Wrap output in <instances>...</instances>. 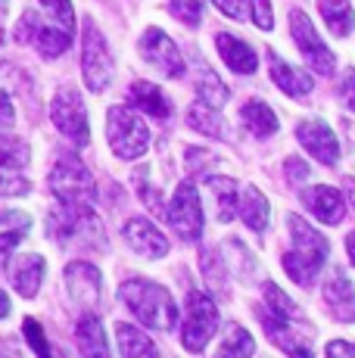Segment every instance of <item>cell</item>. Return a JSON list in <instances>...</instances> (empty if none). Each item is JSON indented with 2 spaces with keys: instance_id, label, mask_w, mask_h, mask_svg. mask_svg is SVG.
Here are the masks:
<instances>
[{
  "instance_id": "4fadbf2b",
  "label": "cell",
  "mask_w": 355,
  "mask_h": 358,
  "mask_svg": "<svg viewBox=\"0 0 355 358\" xmlns=\"http://www.w3.org/2000/svg\"><path fill=\"white\" fill-rule=\"evenodd\" d=\"M324 302L331 308V315L343 324L355 321V284L349 280V274L343 268H333L324 280Z\"/></svg>"
},
{
  "instance_id": "ba28073f",
  "label": "cell",
  "mask_w": 355,
  "mask_h": 358,
  "mask_svg": "<svg viewBox=\"0 0 355 358\" xmlns=\"http://www.w3.org/2000/svg\"><path fill=\"white\" fill-rule=\"evenodd\" d=\"M50 122L69 137L72 143L85 147L91 141V125H87V109L81 103V94L75 87H59L57 97L50 103Z\"/></svg>"
},
{
  "instance_id": "8fae6325",
  "label": "cell",
  "mask_w": 355,
  "mask_h": 358,
  "mask_svg": "<svg viewBox=\"0 0 355 358\" xmlns=\"http://www.w3.org/2000/svg\"><path fill=\"white\" fill-rule=\"evenodd\" d=\"M296 141L303 143V150L309 156H315L321 165H337L340 162V143L337 134L327 122L321 119H305L296 125Z\"/></svg>"
},
{
  "instance_id": "5bb4252c",
  "label": "cell",
  "mask_w": 355,
  "mask_h": 358,
  "mask_svg": "<svg viewBox=\"0 0 355 358\" xmlns=\"http://www.w3.org/2000/svg\"><path fill=\"white\" fill-rule=\"evenodd\" d=\"M125 240H128V246L143 259L168 256V237L156 228L153 222H147V218H131V222L125 224Z\"/></svg>"
},
{
  "instance_id": "e575fe53",
  "label": "cell",
  "mask_w": 355,
  "mask_h": 358,
  "mask_svg": "<svg viewBox=\"0 0 355 358\" xmlns=\"http://www.w3.org/2000/svg\"><path fill=\"white\" fill-rule=\"evenodd\" d=\"M249 16H252V22H256L262 31L275 29V13H271L268 0H249Z\"/></svg>"
},
{
  "instance_id": "d4e9b609",
  "label": "cell",
  "mask_w": 355,
  "mask_h": 358,
  "mask_svg": "<svg viewBox=\"0 0 355 358\" xmlns=\"http://www.w3.org/2000/svg\"><path fill=\"white\" fill-rule=\"evenodd\" d=\"M240 119H243V125L249 128L252 137H275L277 134V115L271 113V106L262 100H249L247 106H243Z\"/></svg>"
},
{
  "instance_id": "f546056e",
  "label": "cell",
  "mask_w": 355,
  "mask_h": 358,
  "mask_svg": "<svg viewBox=\"0 0 355 358\" xmlns=\"http://www.w3.org/2000/svg\"><path fill=\"white\" fill-rule=\"evenodd\" d=\"M252 352H256V340L249 336V330H243L240 324H231L228 330H224L222 336V346H218V355L222 358H249Z\"/></svg>"
},
{
  "instance_id": "1f68e13d",
  "label": "cell",
  "mask_w": 355,
  "mask_h": 358,
  "mask_svg": "<svg viewBox=\"0 0 355 358\" xmlns=\"http://www.w3.org/2000/svg\"><path fill=\"white\" fill-rule=\"evenodd\" d=\"M203 6H206V0H168V10H172V16L178 22L190 25V29H196L203 19Z\"/></svg>"
},
{
  "instance_id": "f1b7e54d",
  "label": "cell",
  "mask_w": 355,
  "mask_h": 358,
  "mask_svg": "<svg viewBox=\"0 0 355 358\" xmlns=\"http://www.w3.org/2000/svg\"><path fill=\"white\" fill-rule=\"evenodd\" d=\"M196 97L218 109V106H224V103H228L231 91H228V85H224V81L212 72V69L200 66V72H196Z\"/></svg>"
},
{
  "instance_id": "5b68a950",
  "label": "cell",
  "mask_w": 355,
  "mask_h": 358,
  "mask_svg": "<svg viewBox=\"0 0 355 358\" xmlns=\"http://www.w3.org/2000/svg\"><path fill=\"white\" fill-rule=\"evenodd\" d=\"M81 72H85V85L87 91L103 94L113 85V57H109V47L103 41L100 29L94 25V19H85V44H81Z\"/></svg>"
},
{
  "instance_id": "bcb514c9",
  "label": "cell",
  "mask_w": 355,
  "mask_h": 358,
  "mask_svg": "<svg viewBox=\"0 0 355 358\" xmlns=\"http://www.w3.org/2000/svg\"><path fill=\"white\" fill-rule=\"evenodd\" d=\"M346 252H349V262L355 265V231L349 234V237H346Z\"/></svg>"
},
{
  "instance_id": "8992f818",
  "label": "cell",
  "mask_w": 355,
  "mask_h": 358,
  "mask_svg": "<svg viewBox=\"0 0 355 358\" xmlns=\"http://www.w3.org/2000/svg\"><path fill=\"white\" fill-rule=\"evenodd\" d=\"M218 330V308L212 296L206 293H190L187 296V315H184L181 327V343L187 352H203L209 346V340Z\"/></svg>"
},
{
  "instance_id": "ac0fdd59",
  "label": "cell",
  "mask_w": 355,
  "mask_h": 358,
  "mask_svg": "<svg viewBox=\"0 0 355 358\" xmlns=\"http://www.w3.org/2000/svg\"><path fill=\"white\" fill-rule=\"evenodd\" d=\"M128 106L140 109V113L153 115V119H168L172 115V103H168V97L153 81H134L128 87Z\"/></svg>"
},
{
  "instance_id": "d6a6232c",
  "label": "cell",
  "mask_w": 355,
  "mask_h": 358,
  "mask_svg": "<svg viewBox=\"0 0 355 358\" xmlns=\"http://www.w3.org/2000/svg\"><path fill=\"white\" fill-rule=\"evenodd\" d=\"M41 6H44L47 13L53 16V22L59 25V29L66 31H75V10H72V0H41Z\"/></svg>"
},
{
  "instance_id": "2e32d148",
  "label": "cell",
  "mask_w": 355,
  "mask_h": 358,
  "mask_svg": "<svg viewBox=\"0 0 355 358\" xmlns=\"http://www.w3.org/2000/svg\"><path fill=\"white\" fill-rule=\"evenodd\" d=\"M303 203L309 206V212L318 218L321 224H340L346 218V199L337 187H327V184H318V187H309L303 194Z\"/></svg>"
},
{
  "instance_id": "9c48e42d",
  "label": "cell",
  "mask_w": 355,
  "mask_h": 358,
  "mask_svg": "<svg viewBox=\"0 0 355 358\" xmlns=\"http://www.w3.org/2000/svg\"><path fill=\"white\" fill-rule=\"evenodd\" d=\"M290 34H293V41H296L303 59L312 69H315L318 75H333V66H337V59H333L331 47L321 41V34L315 31L312 19L305 16L303 10H293L290 13Z\"/></svg>"
},
{
  "instance_id": "f35d334b",
  "label": "cell",
  "mask_w": 355,
  "mask_h": 358,
  "mask_svg": "<svg viewBox=\"0 0 355 358\" xmlns=\"http://www.w3.org/2000/svg\"><path fill=\"white\" fill-rule=\"evenodd\" d=\"M138 190H140V199L150 206V209L162 212V194H156V190L147 184V171H138Z\"/></svg>"
},
{
  "instance_id": "74e56055",
  "label": "cell",
  "mask_w": 355,
  "mask_h": 358,
  "mask_svg": "<svg viewBox=\"0 0 355 358\" xmlns=\"http://www.w3.org/2000/svg\"><path fill=\"white\" fill-rule=\"evenodd\" d=\"M218 6V13H224L228 19H234V22H240V19H247L249 13V0H212Z\"/></svg>"
},
{
  "instance_id": "7c38bea8",
  "label": "cell",
  "mask_w": 355,
  "mask_h": 358,
  "mask_svg": "<svg viewBox=\"0 0 355 358\" xmlns=\"http://www.w3.org/2000/svg\"><path fill=\"white\" fill-rule=\"evenodd\" d=\"M66 290L81 308H94L100 302V271L91 262H69L66 265Z\"/></svg>"
},
{
  "instance_id": "277c9868",
  "label": "cell",
  "mask_w": 355,
  "mask_h": 358,
  "mask_svg": "<svg viewBox=\"0 0 355 358\" xmlns=\"http://www.w3.org/2000/svg\"><path fill=\"white\" fill-rule=\"evenodd\" d=\"M106 141L119 159H140L150 147V128L131 106H109L106 113Z\"/></svg>"
},
{
  "instance_id": "7402d4cb",
  "label": "cell",
  "mask_w": 355,
  "mask_h": 358,
  "mask_svg": "<svg viewBox=\"0 0 355 358\" xmlns=\"http://www.w3.org/2000/svg\"><path fill=\"white\" fill-rule=\"evenodd\" d=\"M240 218L247 222V228L249 231H256V234H262V231H268V222H271V206H268V196L262 194L259 187H247L243 190V196H240Z\"/></svg>"
},
{
  "instance_id": "484cf974",
  "label": "cell",
  "mask_w": 355,
  "mask_h": 358,
  "mask_svg": "<svg viewBox=\"0 0 355 358\" xmlns=\"http://www.w3.org/2000/svg\"><path fill=\"white\" fill-rule=\"evenodd\" d=\"M29 44L38 47L41 57L53 59V57H59V53L69 50L72 34L66 31V29H59V25H44V22H38V29H35V34H31Z\"/></svg>"
},
{
  "instance_id": "d6986e66",
  "label": "cell",
  "mask_w": 355,
  "mask_h": 358,
  "mask_svg": "<svg viewBox=\"0 0 355 358\" xmlns=\"http://www.w3.org/2000/svg\"><path fill=\"white\" fill-rule=\"evenodd\" d=\"M256 315L287 321V324H296V327H309L305 324V318H303V312H299V306L277 284H265V302L256 308Z\"/></svg>"
},
{
  "instance_id": "6da1fadb",
  "label": "cell",
  "mask_w": 355,
  "mask_h": 358,
  "mask_svg": "<svg viewBox=\"0 0 355 358\" xmlns=\"http://www.w3.org/2000/svg\"><path fill=\"white\" fill-rule=\"evenodd\" d=\"M287 228H290V250L284 252L281 265L287 271V278L296 280V284L309 287L318 278V271L324 268L327 256H331V246L327 237L321 231L312 228L305 218L299 215H287Z\"/></svg>"
},
{
  "instance_id": "4dcf8cb0",
  "label": "cell",
  "mask_w": 355,
  "mask_h": 358,
  "mask_svg": "<svg viewBox=\"0 0 355 358\" xmlns=\"http://www.w3.org/2000/svg\"><path fill=\"white\" fill-rule=\"evenodd\" d=\"M25 162H29L25 143H19L16 137L0 131V165H3V169H19V165H25Z\"/></svg>"
},
{
  "instance_id": "7a4b0ae2",
  "label": "cell",
  "mask_w": 355,
  "mask_h": 358,
  "mask_svg": "<svg viewBox=\"0 0 355 358\" xmlns=\"http://www.w3.org/2000/svg\"><path fill=\"white\" fill-rule=\"evenodd\" d=\"M119 296L131 315L147 324L150 330H172L178 324V306L172 299V293L166 287L153 284V280H143V278H131L119 287Z\"/></svg>"
},
{
  "instance_id": "e0dca14e",
  "label": "cell",
  "mask_w": 355,
  "mask_h": 358,
  "mask_svg": "<svg viewBox=\"0 0 355 358\" xmlns=\"http://www.w3.org/2000/svg\"><path fill=\"white\" fill-rule=\"evenodd\" d=\"M215 47H218V57L224 59V66L231 69V72L237 75H252L259 69V53L252 50V47L247 44V41L234 38V34L222 31L215 38Z\"/></svg>"
},
{
  "instance_id": "7bdbcfd3",
  "label": "cell",
  "mask_w": 355,
  "mask_h": 358,
  "mask_svg": "<svg viewBox=\"0 0 355 358\" xmlns=\"http://www.w3.org/2000/svg\"><path fill=\"white\" fill-rule=\"evenodd\" d=\"M327 355H337V358H352V355H355V343H346V340H331V343H327Z\"/></svg>"
},
{
  "instance_id": "d590c367",
  "label": "cell",
  "mask_w": 355,
  "mask_h": 358,
  "mask_svg": "<svg viewBox=\"0 0 355 358\" xmlns=\"http://www.w3.org/2000/svg\"><path fill=\"white\" fill-rule=\"evenodd\" d=\"M284 175H287V184H303V181H309V162H303L299 156H290V159L284 162Z\"/></svg>"
},
{
  "instance_id": "30bf717a",
  "label": "cell",
  "mask_w": 355,
  "mask_h": 358,
  "mask_svg": "<svg viewBox=\"0 0 355 358\" xmlns=\"http://www.w3.org/2000/svg\"><path fill=\"white\" fill-rule=\"evenodd\" d=\"M138 50H140V57L147 59L150 66L159 69V72L168 75V78H181L184 75L181 50H178V44L162 29H147L143 31L140 41H138Z\"/></svg>"
},
{
  "instance_id": "ffe728a7",
  "label": "cell",
  "mask_w": 355,
  "mask_h": 358,
  "mask_svg": "<svg viewBox=\"0 0 355 358\" xmlns=\"http://www.w3.org/2000/svg\"><path fill=\"white\" fill-rule=\"evenodd\" d=\"M268 69H271V81L287 94V97H305L312 91V78L299 69H293L290 63H284L275 50H268Z\"/></svg>"
},
{
  "instance_id": "b9f144b4",
  "label": "cell",
  "mask_w": 355,
  "mask_h": 358,
  "mask_svg": "<svg viewBox=\"0 0 355 358\" xmlns=\"http://www.w3.org/2000/svg\"><path fill=\"white\" fill-rule=\"evenodd\" d=\"M13 122H16V113H13V100L6 97V91L0 87V125L10 128Z\"/></svg>"
},
{
  "instance_id": "52a82bcc",
  "label": "cell",
  "mask_w": 355,
  "mask_h": 358,
  "mask_svg": "<svg viewBox=\"0 0 355 358\" xmlns=\"http://www.w3.org/2000/svg\"><path fill=\"white\" fill-rule=\"evenodd\" d=\"M168 215V224L178 231V237L184 243H196L203 237V203H200V194H196L194 181H181L166 209Z\"/></svg>"
},
{
  "instance_id": "ab89813d",
  "label": "cell",
  "mask_w": 355,
  "mask_h": 358,
  "mask_svg": "<svg viewBox=\"0 0 355 358\" xmlns=\"http://www.w3.org/2000/svg\"><path fill=\"white\" fill-rule=\"evenodd\" d=\"M203 274H206V278L212 280V284H218V287L224 284V271L218 268V256L215 252H209V250L203 252Z\"/></svg>"
},
{
  "instance_id": "cb8c5ba5",
  "label": "cell",
  "mask_w": 355,
  "mask_h": 358,
  "mask_svg": "<svg viewBox=\"0 0 355 358\" xmlns=\"http://www.w3.org/2000/svg\"><path fill=\"white\" fill-rule=\"evenodd\" d=\"M318 10L324 25L331 29L337 38H346L355 29V10L349 0H318Z\"/></svg>"
},
{
  "instance_id": "603a6c76",
  "label": "cell",
  "mask_w": 355,
  "mask_h": 358,
  "mask_svg": "<svg viewBox=\"0 0 355 358\" xmlns=\"http://www.w3.org/2000/svg\"><path fill=\"white\" fill-rule=\"evenodd\" d=\"M187 125L206 137H215V141H228V125H224V119L218 115L215 106H209V103H203V100H196L194 106L187 109Z\"/></svg>"
},
{
  "instance_id": "8d00e7d4",
  "label": "cell",
  "mask_w": 355,
  "mask_h": 358,
  "mask_svg": "<svg viewBox=\"0 0 355 358\" xmlns=\"http://www.w3.org/2000/svg\"><path fill=\"white\" fill-rule=\"evenodd\" d=\"M22 327H25L22 334H25V340L31 343V349H35L38 355H50V346H47V340H44V334H41V324H38V321L29 318Z\"/></svg>"
},
{
  "instance_id": "60d3db41",
  "label": "cell",
  "mask_w": 355,
  "mask_h": 358,
  "mask_svg": "<svg viewBox=\"0 0 355 358\" xmlns=\"http://www.w3.org/2000/svg\"><path fill=\"white\" fill-rule=\"evenodd\" d=\"M340 97H343V103L355 113V69H346L343 72V81H340Z\"/></svg>"
},
{
  "instance_id": "3957f363",
  "label": "cell",
  "mask_w": 355,
  "mask_h": 358,
  "mask_svg": "<svg viewBox=\"0 0 355 358\" xmlns=\"http://www.w3.org/2000/svg\"><path fill=\"white\" fill-rule=\"evenodd\" d=\"M50 194L72 209H94L97 187H94L91 171L85 169L78 156H63L50 171Z\"/></svg>"
},
{
  "instance_id": "f6af8a7d",
  "label": "cell",
  "mask_w": 355,
  "mask_h": 358,
  "mask_svg": "<svg viewBox=\"0 0 355 358\" xmlns=\"http://www.w3.org/2000/svg\"><path fill=\"white\" fill-rule=\"evenodd\" d=\"M0 318H10V299L3 290H0Z\"/></svg>"
},
{
  "instance_id": "4316f807",
  "label": "cell",
  "mask_w": 355,
  "mask_h": 358,
  "mask_svg": "<svg viewBox=\"0 0 355 358\" xmlns=\"http://www.w3.org/2000/svg\"><path fill=\"white\" fill-rule=\"evenodd\" d=\"M75 340H78V349L85 355H106L109 343L103 334V324H100L97 315H85L78 321V330H75Z\"/></svg>"
},
{
  "instance_id": "ee69618b",
  "label": "cell",
  "mask_w": 355,
  "mask_h": 358,
  "mask_svg": "<svg viewBox=\"0 0 355 358\" xmlns=\"http://www.w3.org/2000/svg\"><path fill=\"white\" fill-rule=\"evenodd\" d=\"M22 240V231H10V234H0V262H3V252H10L13 246Z\"/></svg>"
},
{
  "instance_id": "836d02e7",
  "label": "cell",
  "mask_w": 355,
  "mask_h": 358,
  "mask_svg": "<svg viewBox=\"0 0 355 358\" xmlns=\"http://www.w3.org/2000/svg\"><path fill=\"white\" fill-rule=\"evenodd\" d=\"M29 194V181L22 175H16L13 169L0 165V196H22Z\"/></svg>"
},
{
  "instance_id": "83f0119b",
  "label": "cell",
  "mask_w": 355,
  "mask_h": 358,
  "mask_svg": "<svg viewBox=\"0 0 355 358\" xmlns=\"http://www.w3.org/2000/svg\"><path fill=\"white\" fill-rule=\"evenodd\" d=\"M115 340H119V352L122 355H143V358H153L156 346L143 330H138L134 324H115Z\"/></svg>"
},
{
  "instance_id": "44dd1931",
  "label": "cell",
  "mask_w": 355,
  "mask_h": 358,
  "mask_svg": "<svg viewBox=\"0 0 355 358\" xmlns=\"http://www.w3.org/2000/svg\"><path fill=\"white\" fill-rule=\"evenodd\" d=\"M206 187L215 199V218L218 222H231V218L237 215V209H240V190H237V181L215 175V178H206Z\"/></svg>"
},
{
  "instance_id": "7dc6e473",
  "label": "cell",
  "mask_w": 355,
  "mask_h": 358,
  "mask_svg": "<svg viewBox=\"0 0 355 358\" xmlns=\"http://www.w3.org/2000/svg\"><path fill=\"white\" fill-rule=\"evenodd\" d=\"M0 38H3V34H0Z\"/></svg>"
},
{
  "instance_id": "9a60e30c",
  "label": "cell",
  "mask_w": 355,
  "mask_h": 358,
  "mask_svg": "<svg viewBox=\"0 0 355 358\" xmlns=\"http://www.w3.org/2000/svg\"><path fill=\"white\" fill-rule=\"evenodd\" d=\"M6 271H10V280H13V290L19 296H25V299H31L38 290H41V280H44V259L35 256V252H19V256L10 259V265H6Z\"/></svg>"
}]
</instances>
